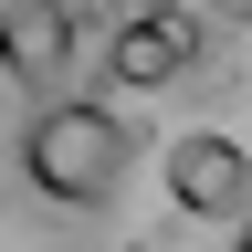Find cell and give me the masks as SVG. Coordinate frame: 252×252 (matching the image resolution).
Wrapping results in <instances>:
<instances>
[{
    "instance_id": "obj_2",
    "label": "cell",
    "mask_w": 252,
    "mask_h": 252,
    "mask_svg": "<svg viewBox=\"0 0 252 252\" xmlns=\"http://www.w3.org/2000/svg\"><path fill=\"white\" fill-rule=\"evenodd\" d=\"M168 200L189 220H252V158H242V137H220V126L168 137Z\"/></svg>"
},
{
    "instance_id": "obj_3",
    "label": "cell",
    "mask_w": 252,
    "mask_h": 252,
    "mask_svg": "<svg viewBox=\"0 0 252 252\" xmlns=\"http://www.w3.org/2000/svg\"><path fill=\"white\" fill-rule=\"evenodd\" d=\"M189 63H200V21H189V11H126V21H116V42H105V74H116L126 94L179 84Z\"/></svg>"
},
{
    "instance_id": "obj_5",
    "label": "cell",
    "mask_w": 252,
    "mask_h": 252,
    "mask_svg": "<svg viewBox=\"0 0 252 252\" xmlns=\"http://www.w3.org/2000/svg\"><path fill=\"white\" fill-rule=\"evenodd\" d=\"M137 11H168V0H137Z\"/></svg>"
},
{
    "instance_id": "obj_1",
    "label": "cell",
    "mask_w": 252,
    "mask_h": 252,
    "mask_svg": "<svg viewBox=\"0 0 252 252\" xmlns=\"http://www.w3.org/2000/svg\"><path fill=\"white\" fill-rule=\"evenodd\" d=\"M126 168H137V137L116 126V105H94V94H42V105L21 116V179L42 189L53 210H105Z\"/></svg>"
},
{
    "instance_id": "obj_4",
    "label": "cell",
    "mask_w": 252,
    "mask_h": 252,
    "mask_svg": "<svg viewBox=\"0 0 252 252\" xmlns=\"http://www.w3.org/2000/svg\"><path fill=\"white\" fill-rule=\"evenodd\" d=\"M74 32H84L74 0H11V74L21 84L63 74V63H74Z\"/></svg>"
},
{
    "instance_id": "obj_6",
    "label": "cell",
    "mask_w": 252,
    "mask_h": 252,
    "mask_svg": "<svg viewBox=\"0 0 252 252\" xmlns=\"http://www.w3.org/2000/svg\"><path fill=\"white\" fill-rule=\"evenodd\" d=\"M242 252H252V220H242Z\"/></svg>"
}]
</instances>
